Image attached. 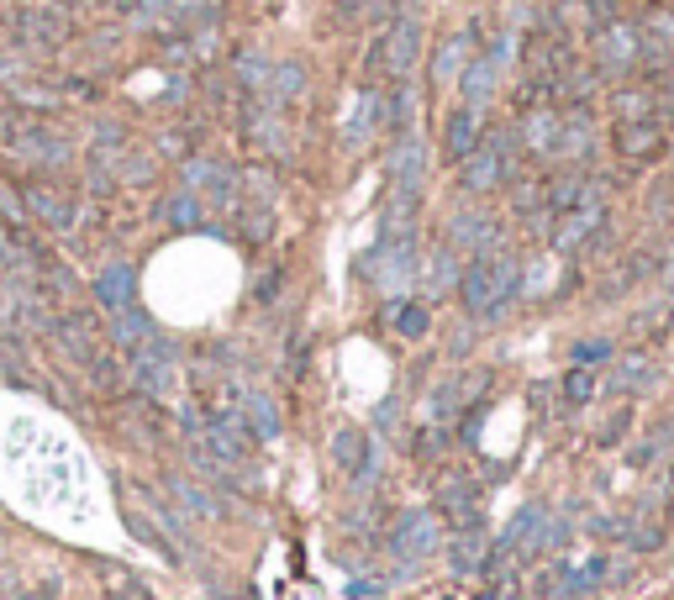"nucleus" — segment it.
<instances>
[{
	"instance_id": "f257e3e1",
	"label": "nucleus",
	"mask_w": 674,
	"mask_h": 600,
	"mask_svg": "<svg viewBox=\"0 0 674 600\" xmlns=\"http://www.w3.org/2000/svg\"><path fill=\"white\" fill-rule=\"evenodd\" d=\"M522 274L528 264L511 253V248H496V253H480V259H464V279H459V300H464V316L470 322H500L517 296H522Z\"/></svg>"
},
{
	"instance_id": "f03ea898",
	"label": "nucleus",
	"mask_w": 674,
	"mask_h": 600,
	"mask_svg": "<svg viewBox=\"0 0 674 600\" xmlns=\"http://www.w3.org/2000/svg\"><path fill=\"white\" fill-rule=\"evenodd\" d=\"M121 363H127L132 395H143V400H169V395L179 391V363H185V353H179V343H169L164 332H153L147 343L127 348Z\"/></svg>"
},
{
	"instance_id": "7ed1b4c3",
	"label": "nucleus",
	"mask_w": 674,
	"mask_h": 600,
	"mask_svg": "<svg viewBox=\"0 0 674 600\" xmlns=\"http://www.w3.org/2000/svg\"><path fill=\"white\" fill-rule=\"evenodd\" d=\"M517 153H522V143H517V132L511 127H500V132H485L480 137V148L459 164V190L464 195H496L500 184H511V169H517Z\"/></svg>"
},
{
	"instance_id": "20e7f679",
	"label": "nucleus",
	"mask_w": 674,
	"mask_h": 600,
	"mask_svg": "<svg viewBox=\"0 0 674 600\" xmlns=\"http://www.w3.org/2000/svg\"><path fill=\"white\" fill-rule=\"evenodd\" d=\"M5 32H11V43L22 53H59L63 43L74 37V16L63 11L59 0H22L11 11Z\"/></svg>"
},
{
	"instance_id": "39448f33",
	"label": "nucleus",
	"mask_w": 674,
	"mask_h": 600,
	"mask_svg": "<svg viewBox=\"0 0 674 600\" xmlns=\"http://www.w3.org/2000/svg\"><path fill=\"white\" fill-rule=\"evenodd\" d=\"M416 59H422V16H416V5H401V11L380 27L375 48H369V74L411 80Z\"/></svg>"
},
{
	"instance_id": "423d86ee",
	"label": "nucleus",
	"mask_w": 674,
	"mask_h": 600,
	"mask_svg": "<svg viewBox=\"0 0 674 600\" xmlns=\"http://www.w3.org/2000/svg\"><path fill=\"white\" fill-rule=\"evenodd\" d=\"M638 63H643V32L638 22H601V27H590V69L601 74V80H627V74H638Z\"/></svg>"
},
{
	"instance_id": "0eeeda50",
	"label": "nucleus",
	"mask_w": 674,
	"mask_h": 600,
	"mask_svg": "<svg viewBox=\"0 0 674 600\" xmlns=\"http://www.w3.org/2000/svg\"><path fill=\"white\" fill-rule=\"evenodd\" d=\"M385 548H390V559L401 564V574L422 569L427 559H438V548H442L438 511H422V506L401 511V516L390 521V532H385Z\"/></svg>"
},
{
	"instance_id": "6e6552de",
	"label": "nucleus",
	"mask_w": 674,
	"mask_h": 600,
	"mask_svg": "<svg viewBox=\"0 0 674 600\" xmlns=\"http://www.w3.org/2000/svg\"><path fill=\"white\" fill-rule=\"evenodd\" d=\"M43 337H48V343H54V348H59L74 369H85L100 348H111V343H106V322H100L95 311H85V305L54 311V322H48V332H43Z\"/></svg>"
},
{
	"instance_id": "1a4fd4ad",
	"label": "nucleus",
	"mask_w": 674,
	"mask_h": 600,
	"mask_svg": "<svg viewBox=\"0 0 674 600\" xmlns=\"http://www.w3.org/2000/svg\"><path fill=\"white\" fill-rule=\"evenodd\" d=\"M22 211H27L32 227H43L54 238H74L80 232V216H85L80 195H69V190H59V184H48V180L22 184Z\"/></svg>"
},
{
	"instance_id": "9d476101",
	"label": "nucleus",
	"mask_w": 674,
	"mask_h": 600,
	"mask_svg": "<svg viewBox=\"0 0 674 600\" xmlns=\"http://www.w3.org/2000/svg\"><path fill=\"white\" fill-rule=\"evenodd\" d=\"M416 274H422V248H416V238L375 242V253H364V279L380 285L385 296H401L406 285H416Z\"/></svg>"
},
{
	"instance_id": "9b49d317",
	"label": "nucleus",
	"mask_w": 674,
	"mask_h": 600,
	"mask_svg": "<svg viewBox=\"0 0 674 600\" xmlns=\"http://www.w3.org/2000/svg\"><path fill=\"white\" fill-rule=\"evenodd\" d=\"M179 180H185V190H196L211 211L237 206V169L222 153H196V158H185V164H179Z\"/></svg>"
},
{
	"instance_id": "f8f14e48",
	"label": "nucleus",
	"mask_w": 674,
	"mask_h": 600,
	"mask_svg": "<svg viewBox=\"0 0 674 600\" xmlns=\"http://www.w3.org/2000/svg\"><path fill=\"white\" fill-rule=\"evenodd\" d=\"M427 169H433V153H427V137H422V132H401V137L390 143V153H385V180H390V195L422 201Z\"/></svg>"
},
{
	"instance_id": "ddd939ff",
	"label": "nucleus",
	"mask_w": 674,
	"mask_h": 600,
	"mask_svg": "<svg viewBox=\"0 0 674 600\" xmlns=\"http://www.w3.org/2000/svg\"><path fill=\"white\" fill-rule=\"evenodd\" d=\"M442 242L464 259H480V253H496L506 248V232H500V216H490L485 206H459L442 227Z\"/></svg>"
},
{
	"instance_id": "4468645a",
	"label": "nucleus",
	"mask_w": 674,
	"mask_h": 600,
	"mask_svg": "<svg viewBox=\"0 0 674 600\" xmlns=\"http://www.w3.org/2000/svg\"><path fill=\"white\" fill-rule=\"evenodd\" d=\"M5 148L16 158H27V164H37V169H63L74 158V143L63 132H54V127H37V121H16L5 132Z\"/></svg>"
},
{
	"instance_id": "2eb2a0df",
	"label": "nucleus",
	"mask_w": 674,
	"mask_h": 600,
	"mask_svg": "<svg viewBox=\"0 0 674 600\" xmlns=\"http://www.w3.org/2000/svg\"><path fill=\"white\" fill-rule=\"evenodd\" d=\"M433 511H438L442 521H453V532L459 527H485V490L470 475H442L438 495H433Z\"/></svg>"
},
{
	"instance_id": "dca6fc26",
	"label": "nucleus",
	"mask_w": 674,
	"mask_h": 600,
	"mask_svg": "<svg viewBox=\"0 0 674 600\" xmlns=\"http://www.w3.org/2000/svg\"><path fill=\"white\" fill-rule=\"evenodd\" d=\"M601 227H612V206H606V201H586V206H575V211L558 216L548 242H554V253H586Z\"/></svg>"
},
{
	"instance_id": "f3484780",
	"label": "nucleus",
	"mask_w": 674,
	"mask_h": 600,
	"mask_svg": "<svg viewBox=\"0 0 674 600\" xmlns=\"http://www.w3.org/2000/svg\"><path fill=\"white\" fill-rule=\"evenodd\" d=\"M164 495H169L190 521H222V516H227V495H222V490H211V484L196 480V475H179V469L164 475Z\"/></svg>"
},
{
	"instance_id": "a211bd4d",
	"label": "nucleus",
	"mask_w": 674,
	"mask_h": 600,
	"mask_svg": "<svg viewBox=\"0 0 674 600\" xmlns=\"http://www.w3.org/2000/svg\"><path fill=\"white\" fill-rule=\"evenodd\" d=\"M659 385V369H653V359L648 353H616L612 363H606V395H616V400H638V395H648Z\"/></svg>"
},
{
	"instance_id": "6ab92c4d",
	"label": "nucleus",
	"mask_w": 674,
	"mask_h": 600,
	"mask_svg": "<svg viewBox=\"0 0 674 600\" xmlns=\"http://www.w3.org/2000/svg\"><path fill=\"white\" fill-rule=\"evenodd\" d=\"M601 148V137H595V117H590V106H569L564 111V127H558V153L564 164H575V169H586L590 158Z\"/></svg>"
},
{
	"instance_id": "aec40b11",
	"label": "nucleus",
	"mask_w": 674,
	"mask_h": 600,
	"mask_svg": "<svg viewBox=\"0 0 674 600\" xmlns=\"http://www.w3.org/2000/svg\"><path fill=\"white\" fill-rule=\"evenodd\" d=\"M248 143L259 153H269V158H285L291 153V127H285V111L280 106H269V100H259V106H248Z\"/></svg>"
},
{
	"instance_id": "412c9836",
	"label": "nucleus",
	"mask_w": 674,
	"mask_h": 600,
	"mask_svg": "<svg viewBox=\"0 0 674 600\" xmlns=\"http://www.w3.org/2000/svg\"><path fill=\"white\" fill-rule=\"evenodd\" d=\"M612 148L627 158V164H653L664 153V121H616Z\"/></svg>"
},
{
	"instance_id": "4be33fe9",
	"label": "nucleus",
	"mask_w": 674,
	"mask_h": 600,
	"mask_svg": "<svg viewBox=\"0 0 674 600\" xmlns=\"http://www.w3.org/2000/svg\"><path fill=\"white\" fill-rule=\"evenodd\" d=\"M90 296H95V305L111 316V311H121V305H132L138 300V274H132V264L127 259H111L106 269L90 279Z\"/></svg>"
},
{
	"instance_id": "5701e85b",
	"label": "nucleus",
	"mask_w": 674,
	"mask_h": 600,
	"mask_svg": "<svg viewBox=\"0 0 674 600\" xmlns=\"http://www.w3.org/2000/svg\"><path fill=\"white\" fill-rule=\"evenodd\" d=\"M480 137H485V121H480V111L459 100V106L448 111V121H442V158L464 164V158L480 148Z\"/></svg>"
},
{
	"instance_id": "b1692460",
	"label": "nucleus",
	"mask_w": 674,
	"mask_h": 600,
	"mask_svg": "<svg viewBox=\"0 0 674 600\" xmlns=\"http://www.w3.org/2000/svg\"><path fill=\"white\" fill-rule=\"evenodd\" d=\"M558 127H564V111H554V106H532V111H522L517 143H522L532 158H554L558 153Z\"/></svg>"
},
{
	"instance_id": "393cba45",
	"label": "nucleus",
	"mask_w": 674,
	"mask_h": 600,
	"mask_svg": "<svg viewBox=\"0 0 674 600\" xmlns=\"http://www.w3.org/2000/svg\"><path fill=\"white\" fill-rule=\"evenodd\" d=\"M80 374H85L90 395H100V400H127V395H132V385H127V363H121L117 348H100Z\"/></svg>"
},
{
	"instance_id": "a878e982",
	"label": "nucleus",
	"mask_w": 674,
	"mask_h": 600,
	"mask_svg": "<svg viewBox=\"0 0 674 600\" xmlns=\"http://www.w3.org/2000/svg\"><path fill=\"white\" fill-rule=\"evenodd\" d=\"M153 221H158V227H169V232H201V227H205V201L196 195V190H185V184H179V190H169V195L153 206Z\"/></svg>"
},
{
	"instance_id": "bb28decb",
	"label": "nucleus",
	"mask_w": 674,
	"mask_h": 600,
	"mask_svg": "<svg viewBox=\"0 0 674 600\" xmlns=\"http://www.w3.org/2000/svg\"><path fill=\"white\" fill-rule=\"evenodd\" d=\"M442 548H448V569L459 574V579L485 574V564H490V538H485V527H459Z\"/></svg>"
},
{
	"instance_id": "cd10ccee",
	"label": "nucleus",
	"mask_w": 674,
	"mask_h": 600,
	"mask_svg": "<svg viewBox=\"0 0 674 600\" xmlns=\"http://www.w3.org/2000/svg\"><path fill=\"white\" fill-rule=\"evenodd\" d=\"M459 279H464V253H453L448 242H442L433 259H422V274H416L422 300H438V296H448V290H459Z\"/></svg>"
},
{
	"instance_id": "c85d7f7f",
	"label": "nucleus",
	"mask_w": 674,
	"mask_h": 600,
	"mask_svg": "<svg viewBox=\"0 0 674 600\" xmlns=\"http://www.w3.org/2000/svg\"><path fill=\"white\" fill-rule=\"evenodd\" d=\"M153 332H158V322L147 316V311H143V305H138V300H132V305H121V311H111V316H106V343H111L117 353H127V348H138V343H147Z\"/></svg>"
},
{
	"instance_id": "c756f323",
	"label": "nucleus",
	"mask_w": 674,
	"mask_h": 600,
	"mask_svg": "<svg viewBox=\"0 0 674 600\" xmlns=\"http://www.w3.org/2000/svg\"><path fill=\"white\" fill-rule=\"evenodd\" d=\"M385 322H390V332H395L401 343H422V337L433 332V305L422 296H395L390 311H385Z\"/></svg>"
},
{
	"instance_id": "7c9ffc66",
	"label": "nucleus",
	"mask_w": 674,
	"mask_h": 600,
	"mask_svg": "<svg viewBox=\"0 0 674 600\" xmlns=\"http://www.w3.org/2000/svg\"><path fill=\"white\" fill-rule=\"evenodd\" d=\"M243 417H248L259 443H280V437H285V417H280L274 395L259 391V385H243Z\"/></svg>"
},
{
	"instance_id": "2f4dec72",
	"label": "nucleus",
	"mask_w": 674,
	"mask_h": 600,
	"mask_svg": "<svg viewBox=\"0 0 674 600\" xmlns=\"http://www.w3.org/2000/svg\"><path fill=\"white\" fill-rule=\"evenodd\" d=\"M496 85H500V69L490 63V53H474L464 63V74H459V95H464V106H474V111H485L496 100Z\"/></svg>"
},
{
	"instance_id": "473e14b6",
	"label": "nucleus",
	"mask_w": 674,
	"mask_h": 600,
	"mask_svg": "<svg viewBox=\"0 0 674 600\" xmlns=\"http://www.w3.org/2000/svg\"><path fill=\"white\" fill-rule=\"evenodd\" d=\"M474 43H480V27L453 32V37L442 43V48H438V59H433V80H438V85H459L464 63L474 59Z\"/></svg>"
},
{
	"instance_id": "72a5a7b5",
	"label": "nucleus",
	"mask_w": 674,
	"mask_h": 600,
	"mask_svg": "<svg viewBox=\"0 0 674 600\" xmlns=\"http://www.w3.org/2000/svg\"><path fill=\"white\" fill-rule=\"evenodd\" d=\"M369 448H375V437H369L364 427H353V421H343V427L332 432V443H327V458H332V469H338V475L348 480L353 469L364 464V453H369Z\"/></svg>"
},
{
	"instance_id": "f704fd0d",
	"label": "nucleus",
	"mask_w": 674,
	"mask_h": 600,
	"mask_svg": "<svg viewBox=\"0 0 674 600\" xmlns=\"http://www.w3.org/2000/svg\"><path fill=\"white\" fill-rule=\"evenodd\" d=\"M385 132V95H375V91H364L358 95V106H353V117H348V148H364L369 137H380Z\"/></svg>"
},
{
	"instance_id": "c9c22d12",
	"label": "nucleus",
	"mask_w": 674,
	"mask_h": 600,
	"mask_svg": "<svg viewBox=\"0 0 674 600\" xmlns=\"http://www.w3.org/2000/svg\"><path fill=\"white\" fill-rule=\"evenodd\" d=\"M306 85H311V80H306V63H300V59H280V63H274V74H269L264 100L285 111V106H295V100L306 95Z\"/></svg>"
},
{
	"instance_id": "e433bc0d",
	"label": "nucleus",
	"mask_w": 674,
	"mask_h": 600,
	"mask_svg": "<svg viewBox=\"0 0 674 600\" xmlns=\"http://www.w3.org/2000/svg\"><path fill=\"white\" fill-rule=\"evenodd\" d=\"M470 380L464 374H453V380H438L433 385V395H427V421L433 427H442V421H453L459 411H464V400H470Z\"/></svg>"
},
{
	"instance_id": "4c0bfd02",
	"label": "nucleus",
	"mask_w": 674,
	"mask_h": 600,
	"mask_svg": "<svg viewBox=\"0 0 674 600\" xmlns=\"http://www.w3.org/2000/svg\"><path fill=\"white\" fill-rule=\"evenodd\" d=\"M659 111V95H653V85H616L612 91V117L616 121H648ZM659 121V117H653Z\"/></svg>"
},
{
	"instance_id": "58836bf2",
	"label": "nucleus",
	"mask_w": 674,
	"mask_h": 600,
	"mask_svg": "<svg viewBox=\"0 0 674 600\" xmlns=\"http://www.w3.org/2000/svg\"><path fill=\"white\" fill-rule=\"evenodd\" d=\"M385 132H416V91L406 80H395V91L385 95Z\"/></svg>"
},
{
	"instance_id": "ea45409f",
	"label": "nucleus",
	"mask_w": 674,
	"mask_h": 600,
	"mask_svg": "<svg viewBox=\"0 0 674 600\" xmlns=\"http://www.w3.org/2000/svg\"><path fill=\"white\" fill-rule=\"evenodd\" d=\"M601 395V380H595V369H580V363H569L564 369V380H558V400L569 406V411H580Z\"/></svg>"
},
{
	"instance_id": "a19ab883",
	"label": "nucleus",
	"mask_w": 674,
	"mask_h": 600,
	"mask_svg": "<svg viewBox=\"0 0 674 600\" xmlns=\"http://www.w3.org/2000/svg\"><path fill=\"white\" fill-rule=\"evenodd\" d=\"M233 74H237V85H243V91L264 95L269 91V74H274V63H269L264 48H243V53L233 59Z\"/></svg>"
},
{
	"instance_id": "79ce46f5",
	"label": "nucleus",
	"mask_w": 674,
	"mask_h": 600,
	"mask_svg": "<svg viewBox=\"0 0 674 600\" xmlns=\"http://www.w3.org/2000/svg\"><path fill=\"white\" fill-rule=\"evenodd\" d=\"M406 0H338V22L343 27H364V22H390Z\"/></svg>"
},
{
	"instance_id": "37998d69",
	"label": "nucleus",
	"mask_w": 674,
	"mask_h": 600,
	"mask_svg": "<svg viewBox=\"0 0 674 600\" xmlns=\"http://www.w3.org/2000/svg\"><path fill=\"white\" fill-rule=\"evenodd\" d=\"M127 27H132V32H164V27H175V5H169V0H132V11H127Z\"/></svg>"
},
{
	"instance_id": "c03bdc74",
	"label": "nucleus",
	"mask_w": 674,
	"mask_h": 600,
	"mask_svg": "<svg viewBox=\"0 0 674 600\" xmlns=\"http://www.w3.org/2000/svg\"><path fill=\"white\" fill-rule=\"evenodd\" d=\"M100 585H106V596L111 600H153L143 579H138L132 569H121V564H100Z\"/></svg>"
},
{
	"instance_id": "a18cd8bd",
	"label": "nucleus",
	"mask_w": 674,
	"mask_h": 600,
	"mask_svg": "<svg viewBox=\"0 0 674 600\" xmlns=\"http://www.w3.org/2000/svg\"><path fill=\"white\" fill-rule=\"evenodd\" d=\"M237 216H243V242L264 248V242L274 238V206H248V201H237Z\"/></svg>"
},
{
	"instance_id": "49530a36",
	"label": "nucleus",
	"mask_w": 674,
	"mask_h": 600,
	"mask_svg": "<svg viewBox=\"0 0 674 600\" xmlns=\"http://www.w3.org/2000/svg\"><path fill=\"white\" fill-rule=\"evenodd\" d=\"M285 285H291L285 269H280V264H264V269L253 274V305H259V311H274L280 296H285Z\"/></svg>"
},
{
	"instance_id": "de8ad7c7",
	"label": "nucleus",
	"mask_w": 674,
	"mask_h": 600,
	"mask_svg": "<svg viewBox=\"0 0 674 600\" xmlns=\"http://www.w3.org/2000/svg\"><path fill=\"white\" fill-rule=\"evenodd\" d=\"M616 359V343L612 337H580L575 348H569V363H580V369H601V363Z\"/></svg>"
},
{
	"instance_id": "09e8293b",
	"label": "nucleus",
	"mask_w": 674,
	"mask_h": 600,
	"mask_svg": "<svg viewBox=\"0 0 674 600\" xmlns=\"http://www.w3.org/2000/svg\"><path fill=\"white\" fill-rule=\"evenodd\" d=\"M380 475H385V448L375 443V448L364 453V464H358V469L348 475V490H353V495H369V490L380 484Z\"/></svg>"
},
{
	"instance_id": "8fccbe9b",
	"label": "nucleus",
	"mask_w": 674,
	"mask_h": 600,
	"mask_svg": "<svg viewBox=\"0 0 674 600\" xmlns=\"http://www.w3.org/2000/svg\"><path fill=\"white\" fill-rule=\"evenodd\" d=\"M648 264H653L648 253H632V259L616 269V279H606V285H601V296H606V300H612V296H627V290H632V285H638V279L648 274Z\"/></svg>"
},
{
	"instance_id": "3c124183",
	"label": "nucleus",
	"mask_w": 674,
	"mask_h": 600,
	"mask_svg": "<svg viewBox=\"0 0 674 600\" xmlns=\"http://www.w3.org/2000/svg\"><path fill=\"white\" fill-rule=\"evenodd\" d=\"M627 427H632V400H616V411L601 421V437H595V443H601V448H616V443L627 437Z\"/></svg>"
},
{
	"instance_id": "603ef678",
	"label": "nucleus",
	"mask_w": 674,
	"mask_h": 600,
	"mask_svg": "<svg viewBox=\"0 0 674 600\" xmlns=\"http://www.w3.org/2000/svg\"><path fill=\"white\" fill-rule=\"evenodd\" d=\"M401 421H406L401 395H385L380 406H375V427H380V437H401Z\"/></svg>"
},
{
	"instance_id": "864d4df0",
	"label": "nucleus",
	"mask_w": 674,
	"mask_h": 600,
	"mask_svg": "<svg viewBox=\"0 0 674 600\" xmlns=\"http://www.w3.org/2000/svg\"><path fill=\"white\" fill-rule=\"evenodd\" d=\"M442 448H448V437H442V427H427V432H422V437L411 443V453H416V458H438Z\"/></svg>"
},
{
	"instance_id": "5fc2aeb1",
	"label": "nucleus",
	"mask_w": 674,
	"mask_h": 600,
	"mask_svg": "<svg viewBox=\"0 0 674 600\" xmlns=\"http://www.w3.org/2000/svg\"><path fill=\"white\" fill-rule=\"evenodd\" d=\"M22 74H27V63L16 53H0V85H22Z\"/></svg>"
},
{
	"instance_id": "6e6d98bb",
	"label": "nucleus",
	"mask_w": 674,
	"mask_h": 600,
	"mask_svg": "<svg viewBox=\"0 0 674 600\" xmlns=\"http://www.w3.org/2000/svg\"><path fill=\"white\" fill-rule=\"evenodd\" d=\"M659 285H664V290H674V242H670V253L659 259Z\"/></svg>"
},
{
	"instance_id": "4d7b16f0",
	"label": "nucleus",
	"mask_w": 674,
	"mask_h": 600,
	"mask_svg": "<svg viewBox=\"0 0 674 600\" xmlns=\"http://www.w3.org/2000/svg\"><path fill=\"white\" fill-rule=\"evenodd\" d=\"M616 5H622V0H590V16H595V27H601V22H612Z\"/></svg>"
}]
</instances>
